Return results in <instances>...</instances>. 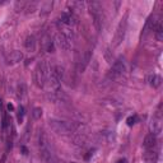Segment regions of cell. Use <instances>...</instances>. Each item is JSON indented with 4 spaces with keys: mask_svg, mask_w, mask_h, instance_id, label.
<instances>
[{
    "mask_svg": "<svg viewBox=\"0 0 163 163\" xmlns=\"http://www.w3.org/2000/svg\"><path fill=\"white\" fill-rule=\"evenodd\" d=\"M20 153L23 154V155H27V154H28V149H27L24 145H22L20 146Z\"/></svg>",
    "mask_w": 163,
    "mask_h": 163,
    "instance_id": "obj_28",
    "label": "cell"
},
{
    "mask_svg": "<svg viewBox=\"0 0 163 163\" xmlns=\"http://www.w3.org/2000/svg\"><path fill=\"white\" fill-rule=\"evenodd\" d=\"M68 5L73 10H82V9H83L84 3L83 2H72V3H68Z\"/></svg>",
    "mask_w": 163,
    "mask_h": 163,
    "instance_id": "obj_23",
    "label": "cell"
},
{
    "mask_svg": "<svg viewBox=\"0 0 163 163\" xmlns=\"http://www.w3.org/2000/svg\"><path fill=\"white\" fill-rule=\"evenodd\" d=\"M5 159H7V153H4V154H3L2 159H0V163H4V162H5Z\"/></svg>",
    "mask_w": 163,
    "mask_h": 163,
    "instance_id": "obj_30",
    "label": "cell"
},
{
    "mask_svg": "<svg viewBox=\"0 0 163 163\" xmlns=\"http://www.w3.org/2000/svg\"><path fill=\"white\" fill-rule=\"evenodd\" d=\"M126 27H128V13L124 15V18L120 20V23H118L117 28H116L115 36H113V41H112V46L113 47L118 46L124 41L125 33H126Z\"/></svg>",
    "mask_w": 163,
    "mask_h": 163,
    "instance_id": "obj_4",
    "label": "cell"
},
{
    "mask_svg": "<svg viewBox=\"0 0 163 163\" xmlns=\"http://www.w3.org/2000/svg\"><path fill=\"white\" fill-rule=\"evenodd\" d=\"M158 22H159V20L157 19L155 15L152 14L150 17L146 19V22H145V26H144V29H143V36H146L150 31H154V28H155V26H157V23H158Z\"/></svg>",
    "mask_w": 163,
    "mask_h": 163,
    "instance_id": "obj_11",
    "label": "cell"
},
{
    "mask_svg": "<svg viewBox=\"0 0 163 163\" xmlns=\"http://www.w3.org/2000/svg\"><path fill=\"white\" fill-rule=\"evenodd\" d=\"M41 152V158L43 159V162L45 163H57V159L55 154L52 153V150L50 149V146L48 148H43V149H40Z\"/></svg>",
    "mask_w": 163,
    "mask_h": 163,
    "instance_id": "obj_9",
    "label": "cell"
},
{
    "mask_svg": "<svg viewBox=\"0 0 163 163\" xmlns=\"http://www.w3.org/2000/svg\"><path fill=\"white\" fill-rule=\"evenodd\" d=\"M154 32H155V38H157V41H163V26H162V23H161V20L157 23V26H155V28H154Z\"/></svg>",
    "mask_w": 163,
    "mask_h": 163,
    "instance_id": "obj_19",
    "label": "cell"
},
{
    "mask_svg": "<svg viewBox=\"0 0 163 163\" xmlns=\"http://www.w3.org/2000/svg\"><path fill=\"white\" fill-rule=\"evenodd\" d=\"M93 153H94V149H92V150H89V152H88V153H87V154H85V157H84V159H85V161H89V159H91V157H92V155H93Z\"/></svg>",
    "mask_w": 163,
    "mask_h": 163,
    "instance_id": "obj_27",
    "label": "cell"
},
{
    "mask_svg": "<svg viewBox=\"0 0 163 163\" xmlns=\"http://www.w3.org/2000/svg\"><path fill=\"white\" fill-rule=\"evenodd\" d=\"M7 108H8V111H13V110H14V106L12 105V103H8Z\"/></svg>",
    "mask_w": 163,
    "mask_h": 163,
    "instance_id": "obj_29",
    "label": "cell"
},
{
    "mask_svg": "<svg viewBox=\"0 0 163 163\" xmlns=\"http://www.w3.org/2000/svg\"><path fill=\"white\" fill-rule=\"evenodd\" d=\"M88 9H89V13L92 14V17L93 15H98V14H102V4L100 3V2H89L88 4Z\"/></svg>",
    "mask_w": 163,
    "mask_h": 163,
    "instance_id": "obj_12",
    "label": "cell"
},
{
    "mask_svg": "<svg viewBox=\"0 0 163 163\" xmlns=\"http://www.w3.org/2000/svg\"><path fill=\"white\" fill-rule=\"evenodd\" d=\"M137 121H138V117L137 116H130V117H128L126 124H128V126H134V125L137 124Z\"/></svg>",
    "mask_w": 163,
    "mask_h": 163,
    "instance_id": "obj_26",
    "label": "cell"
},
{
    "mask_svg": "<svg viewBox=\"0 0 163 163\" xmlns=\"http://www.w3.org/2000/svg\"><path fill=\"white\" fill-rule=\"evenodd\" d=\"M26 92H27L26 84L23 83V82H20V83L18 84V87H17V93H18V97H19V98H22V97H24V96H26Z\"/></svg>",
    "mask_w": 163,
    "mask_h": 163,
    "instance_id": "obj_21",
    "label": "cell"
},
{
    "mask_svg": "<svg viewBox=\"0 0 163 163\" xmlns=\"http://www.w3.org/2000/svg\"><path fill=\"white\" fill-rule=\"evenodd\" d=\"M117 163H126V159H125V158H122V159H118V161H117Z\"/></svg>",
    "mask_w": 163,
    "mask_h": 163,
    "instance_id": "obj_31",
    "label": "cell"
},
{
    "mask_svg": "<svg viewBox=\"0 0 163 163\" xmlns=\"http://www.w3.org/2000/svg\"><path fill=\"white\" fill-rule=\"evenodd\" d=\"M50 128L54 130L55 133L60 134V135H69V134H74L75 131L82 128V125L77 122H70V121H61V120H50L48 121Z\"/></svg>",
    "mask_w": 163,
    "mask_h": 163,
    "instance_id": "obj_2",
    "label": "cell"
},
{
    "mask_svg": "<svg viewBox=\"0 0 163 163\" xmlns=\"http://www.w3.org/2000/svg\"><path fill=\"white\" fill-rule=\"evenodd\" d=\"M149 84L153 87V88H158V87L162 84V78L161 75L158 74H153L152 77L149 78Z\"/></svg>",
    "mask_w": 163,
    "mask_h": 163,
    "instance_id": "obj_18",
    "label": "cell"
},
{
    "mask_svg": "<svg viewBox=\"0 0 163 163\" xmlns=\"http://www.w3.org/2000/svg\"><path fill=\"white\" fill-rule=\"evenodd\" d=\"M24 46H26V48L28 51H35L36 50V38H35V36L33 35H31V36H28L26 38V41H24Z\"/></svg>",
    "mask_w": 163,
    "mask_h": 163,
    "instance_id": "obj_17",
    "label": "cell"
},
{
    "mask_svg": "<svg viewBox=\"0 0 163 163\" xmlns=\"http://www.w3.org/2000/svg\"><path fill=\"white\" fill-rule=\"evenodd\" d=\"M60 20H61V23L66 24V26H73V24L78 23L77 17L74 15V12H64V13H61Z\"/></svg>",
    "mask_w": 163,
    "mask_h": 163,
    "instance_id": "obj_10",
    "label": "cell"
},
{
    "mask_svg": "<svg viewBox=\"0 0 163 163\" xmlns=\"http://www.w3.org/2000/svg\"><path fill=\"white\" fill-rule=\"evenodd\" d=\"M161 131H162V116H161V106H159L158 111H157L153 120L150 122V133L157 137V135L161 134Z\"/></svg>",
    "mask_w": 163,
    "mask_h": 163,
    "instance_id": "obj_8",
    "label": "cell"
},
{
    "mask_svg": "<svg viewBox=\"0 0 163 163\" xmlns=\"http://www.w3.org/2000/svg\"><path fill=\"white\" fill-rule=\"evenodd\" d=\"M36 9H37V3H36V2H29V3H27V4H26V8H24V10H26V13H27V14L33 13Z\"/></svg>",
    "mask_w": 163,
    "mask_h": 163,
    "instance_id": "obj_20",
    "label": "cell"
},
{
    "mask_svg": "<svg viewBox=\"0 0 163 163\" xmlns=\"http://www.w3.org/2000/svg\"><path fill=\"white\" fill-rule=\"evenodd\" d=\"M50 73H51V68L47 60H42L37 64V66L33 72V80H35L36 87L43 88L48 77H50Z\"/></svg>",
    "mask_w": 163,
    "mask_h": 163,
    "instance_id": "obj_1",
    "label": "cell"
},
{
    "mask_svg": "<svg viewBox=\"0 0 163 163\" xmlns=\"http://www.w3.org/2000/svg\"><path fill=\"white\" fill-rule=\"evenodd\" d=\"M42 48L47 52H54L55 51V46H54V41L51 40L50 36H45L42 38Z\"/></svg>",
    "mask_w": 163,
    "mask_h": 163,
    "instance_id": "obj_15",
    "label": "cell"
},
{
    "mask_svg": "<svg viewBox=\"0 0 163 163\" xmlns=\"http://www.w3.org/2000/svg\"><path fill=\"white\" fill-rule=\"evenodd\" d=\"M144 161L146 163H157V161H158V153L153 149H146V152L144 153Z\"/></svg>",
    "mask_w": 163,
    "mask_h": 163,
    "instance_id": "obj_14",
    "label": "cell"
},
{
    "mask_svg": "<svg viewBox=\"0 0 163 163\" xmlns=\"http://www.w3.org/2000/svg\"><path fill=\"white\" fill-rule=\"evenodd\" d=\"M55 42L56 45L63 48V50H70L73 45V40H70L68 36H65L63 32H57L56 36H55Z\"/></svg>",
    "mask_w": 163,
    "mask_h": 163,
    "instance_id": "obj_7",
    "label": "cell"
},
{
    "mask_svg": "<svg viewBox=\"0 0 163 163\" xmlns=\"http://www.w3.org/2000/svg\"><path fill=\"white\" fill-rule=\"evenodd\" d=\"M125 69H126V65H125V59L124 57H118L117 60L112 64V68L110 70V73H108V77L111 79H116L118 78L120 75L124 74Z\"/></svg>",
    "mask_w": 163,
    "mask_h": 163,
    "instance_id": "obj_5",
    "label": "cell"
},
{
    "mask_svg": "<svg viewBox=\"0 0 163 163\" xmlns=\"http://www.w3.org/2000/svg\"><path fill=\"white\" fill-rule=\"evenodd\" d=\"M24 107L23 106H19L18 107V113H17V118H18V121L22 122V120H23V117H24Z\"/></svg>",
    "mask_w": 163,
    "mask_h": 163,
    "instance_id": "obj_25",
    "label": "cell"
},
{
    "mask_svg": "<svg viewBox=\"0 0 163 163\" xmlns=\"http://www.w3.org/2000/svg\"><path fill=\"white\" fill-rule=\"evenodd\" d=\"M155 144H157V137L154 134H148L146 137L144 138V143H143V145H144V148L145 149H153L154 146H155Z\"/></svg>",
    "mask_w": 163,
    "mask_h": 163,
    "instance_id": "obj_13",
    "label": "cell"
},
{
    "mask_svg": "<svg viewBox=\"0 0 163 163\" xmlns=\"http://www.w3.org/2000/svg\"><path fill=\"white\" fill-rule=\"evenodd\" d=\"M64 77H65V70L61 65H56V66L52 68L51 73H50V77H48L52 93L60 92V85H61V82L64 80Z\"/></svg>",
    "mask_w": 163,
    "mask_h": 163,
    "instance_id": "obj_3",
    "label": "cell"
},
{
    "mask_svg": "<svg viewBox=\"0 0 163 163\" xmlns=\"http://www.w3.org/2000/svg\"><path fill=\"white\" fill-rule=\"evenodd\" d=\"M51 8H52V2H45V3H42V5H41V13L42 14H46V13L50 12Z\"/></svg>",
    "mask_w": 163,
    "mask_h": 163,
    "instance_id": "obj_22",
    "label": "cell"
},
{
    "mask_svg": "<svg viewBox=\"0 0 163 163\" xmlns=\"http://www.w3.org/2000/svg\"><path fill=\"white\" fill-rule=\"evenodd\" d=\"M32 116H33L35 120H38V118H41V116H42V110H41L40 107H36V108H33V112H32Z\"/></svg>",
    "mask_w": 163,
    "mask_h": 163,
    "instance_id": "obj_24",
    "label": "cell"
},
{
    "mask_svg": "<svg viewBox=\"0 0 163 163\" xmlns=\"http://www.w3.org/2000/svg\"><path fill=\"white\" fill-rule=\"evenodd\" d=\"M91 59H92V50L88 48V50H85L83 54H82L80 57L77 61V70L79 73H84V70L87 69V66H88Z\"/></svg>",
    "mask_w": 163,
    "mask_h": 163,
    "instance_id": "obj_6",
    "label": "cell"
},
{
    "mask_svg": "<svg viewBox=\"0 0 163 163\" xmlns=\"http://www.w3.org/2000/svg\"><path fill=\"white\" fill-rule=\"evenodd\" d=\"M22 59H23V54H22L20 51H18V50H15L13 52H10V55L8 56V61L10 64H17V63H19L22 60Z\"/></svg>",
    "mask_w": 163,
    "mask_h": 163,
    "instance_id": "obj_16",
    "label": "cell"
}]
</instances>
